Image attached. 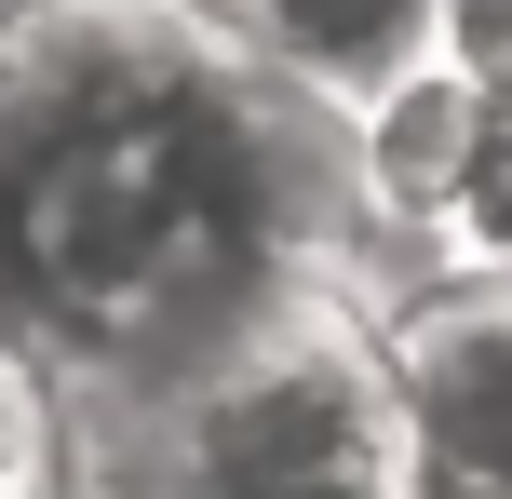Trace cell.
Returning <instances> with one entry per match:
<instances>
[{
  "mask_svg": "<svg viewBox=\"0 0 512 499\" xmlns=\"http://www.w3.org/2000/svg\"><path fill=\"white\" fill-rule=\"evenodd\" d=\"M0 499H68V392L0 324Z\"/></svg>",
  "mask_w": 512,
  "mask_h": 499,
  "instance_id": "8992f818",
  "label": "cell"
},
{
  "mask_svg": "<svg viewBox=\"0 0 512 499\" xmlns=\"http://www.w3.org/2000/svg\"><path fill=\"white\" fill-rule=\"evenodd\" d=\"M68 499H418L378 270H297L216 338L81 378Z\"/></svg>",
  "mask_w": 512,
  "mask_h": 499,
  "instance_id": "7a4b0ae2",
  "label": "cell"
},
{
  "mask_svg": "<svg viewBox=\"0 0 512 499\" xmlns=\"http://www.w3.org/2000/svg\"><path fill=\"white\" fill-rule=\"evenodd\" d=\"M216 14H230L297 95H324L337 122H351L364 95H391L418 54H445V0H216Z\"/></svg>",
  "mask_w": 512,
  "mask_h": 499,
  "instance_id": "277c9868",
  "label": "cell"
},
{
  "mask_svg": "<svg viewBox=\"0 0 512 499\" xmlns=\"http://www.w3.org/2000/svg\"><path fill=\"white\" fill-rule=\"evenodd\" d=\"M378 324L418 499H512V270H405Z\"/></svg>",
  "mask_w": 512,
  "mask_h": 499,
  "instance_id": "3957f363",
  "label": "cell"
},
{
  "mask_svg": "<svg viewBox=\"0 0 512 499\" xmlns=\"http://www.w3.org/2000/svg\"><path fill=\"white\" fill-rule=\"evenodd\" d=\"M297 270H378L351 122L216 0H0V324L81 378L216 338Z\"/></svg>",
  "mask_w": 512,
  "mask_h": 499,
  "instance_id": "6da1fadb",
  "label": "cell"
},
{
  "mask_svg": "<svg viewBox=\"0 0 512 499\" xmlns=\"http://www.w3.org/2000/svg\"><path fill=\"white\" fill-rule=\"evenodd\" d=\"M418 270H512V81H486V108H472V162L445 189Z\"/></svg>",
  "mask_w": 512,
  "mask_h": 499,
  "instance_id": "5b68a950",
  "label": "cell"
}]
</instances>
